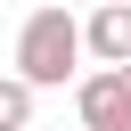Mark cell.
<instances>
[{
    "instance_id": "6da1fadb",
    "label": "cell",
    "mask_w": 131,
    "mask_h": 131,
    "mask_svg": "<svg viewBox=\"0 0 131 131\" xmlns=\"http://www.w3.org/2000/svg\"><path fill=\"white\" fill-rule=\"evenodd\" d=\"M82 57H90L82 16H66V8H33V16H25V33H16V74H25L33 90L82 82Z\"/></svg>"
},
{
    "instance_id": "7a4b0ae2",
    "label": "cell",
    "mask_w": 131,
    "mask_h": 131,
    "mask_svg": "<svg viewBox=\"0 0 131 131\" xmlns=\"http://www.w3.org/2000/svg\"><path fill=\"white\" fill-rule=\"evenodd\" d=\"M74 115H82V131H131V82H123V66L82 74L74 82Z\"/></svg>"
},
{
    "instance_id": "3957f363",
    "label": "cell",
    "mask_w": 131,
    "mask_h": 131,
    "mask_svg": "<svg viewBox=\"0 0 131 131\" xmlns=\"http://www.w3.org/2000/svg\"><path fill=\"white\" fill-rule=\"evenodd\" d=\"M82 41H90V57H98V66H131V0L90 8V16H82Z\"/></svg>"
},
{
    "instance_id": "277c9868",
    "label": "cell",
    "mask_w": 131,
    "mask_h": 131,
    "mask_svg": "<svg viewBox=\"0 0 131 131\" xmlns=\"http://www.w3.org/2000/svg\"><path fill=\"white\" fill-rule=\"evenodd\" d=\"M33 98H41V90H33L25 74H0V131H25V123H33Z\"/></svg>"
},
{
    "instance_id": "5b68a950",
    "label": "cell",
    "mask_w": 131,
    "mask_h": 131,
    "mask_svg": "<svg viewBox=\"0 0 131 131\" xmlns=\"http://www.w3.org/2000/svg\"><path fill=\"white\" fill-rule=\"evenodd\" d=\"M123 82H131V66H123Z\"/></svg>"
}]
</instances>
